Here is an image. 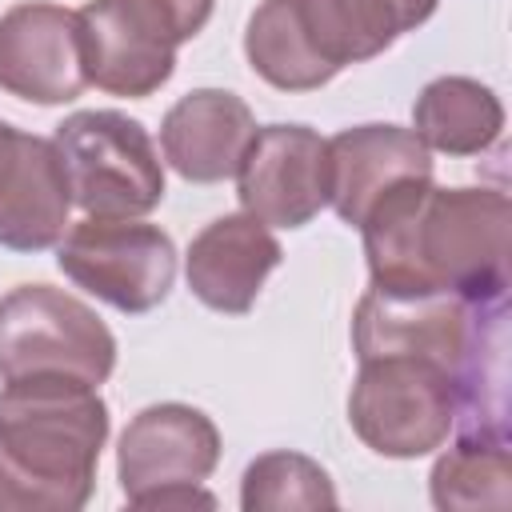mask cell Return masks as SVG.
I'll return each mask as SVG.
<instances>
[{
	"label": "cell",
	"instance_id": "cell-1",
	"mask_svg": "<svg viewBox=\"0 0 512 512\" xmlns=\"http://www.w3.org/2000/svg\"><path fill=\"white\" fill-rule=\"evenodd\" d=\"M372 288L404 296H508L512 204L500 188H440L432 176L392 184L360 220Z\"/></svg>",
	"mask_w": 512,
	"mask_h": 512
},
{
	"label": "cell",
	"instance_id": "cell-2",
	"mask_svg": "<svg viewBox=\"0 0 512 512\" xmlns=\"http://www.w3.org/2000/svg\"><path fill=\"white\" fill-rule=\"evenodd\" d=\"M100 388L32 376L0 388V512H76L92 500L108 440Z\"/></svg>",
	"mask_w": 512,
	"mask_h": 512
},
{
	"label": "cell",
	"instance_id": "cell-3",
	"mask_svg": "<svg viewBox=\"0 0 512 512\" xmlns=\"http://www.w3.org/2000/svg\"><path fill=\"white\" fill-rule=\"evenodd\" d=\"M440 0H260L244 28L252 72L280 92L324 88L420 28Z\"/></svg>",
	"mask_w": 512,
	"mask_h": 512
},
{
	"label": "cell",
	"instance_id": "cell-4",
	"mask_svg": "<svg viewBox=\"0 0 512 512\" xmlns=\"http://www.w3.org/2000/svg\"><path fill=\"white\" fill-rule=\"evenodd\" d=\"M348 424L376 456H428L460 424V376L412 352L364 356L348 392Z\"/></svg>",
	"mask_w": 512,
	"mask_h": 512
},
{
	"label": "cell",
	"instance_id": "cell-5",
	"mask_svg": "<svg viewBox=\"0 0 512 512\" xmlns=\"http://www.w3.org/2000/svg\"><path fill=\"white\" fill-rule=\"evenodd\" d=\"M116 368V336L80 296L16 284L0 296V380L64 376L100 388Z\"/></svg>",
	"mask_w": 512,
	"mask_h": 512
},
{
	"label": "cell",
	"instance_id": "cell-6",
	"mask_svg": "<svg viewBox=\"0 0 512 512\" xmlns=\"http://www.w3.org/2000/svg\"><path fill=\"white\" fill-rule=\"evenodd\" d=\"M52 144L84 216L128 220L160 208L164 164L140 120L116 108H84L56 124Z\"/></svg>",
	"mask_w": 512,
	"mask_h": 512
},
{
	"label": "cell",
	"instance_id": "cell-7",
	"mask_svg": "<svg viewBox=\"0 0 512 512\" xmlns=\"http://www.w3.org/2000/svg\"><path fill=\"white\" fill-rule=\"evenodd\" d=\"M220 464V428L192 404L140 408L116 444V476L132 508H216L204 480Z\"/></svg>",
	"mask_w": 512,
	"mask_h": 512
},
{
	"label": "cell",
	"instance_id": "cell-8",
	"mask_svg": "<svg viewBox=\"0 0 512 512\" xmlns=\"http://www.w3.org/2000/svg\"><path fill=\"white\" fill-rule=\"evenodd\" d=\"M56 268L116 312L140 316L168 300L176 284V244L140 216H84L56 244Z\"/></svg>",
	"mask_w": 512,
	"mask_h": 512
},
{
	"label": "cell",
	"instance_id": "cell-9",
	"mask_svg": "<svg viewBox=\"0 0 512 512\" xmlns=\"http://www.w3.org/2000/svg\"><path fill=\"white\" fill-rule=\"evenodd\" d=\"M76 16L88 84L144 100L172 80L184 36L160 0H88Z\"/></svg>",
	"mask_w": 512,
	"mask_h": 512
},
{
	"label": "cell",
	"instance_id": "cell-10",
	"mask_svg": "<svg viewBox=\"0 0 512 512\" xmlns=\"http://www.w3.org/2000/svg\"><path fill=\"white\" fill-rule=\"evenodd\" d=\"M236 196L268 228H304L328 208V140L308 124L256 128L236 168Z\"/></svg>",
	"mask_w": 512,
	"mask_h": 512
},
{
	"label": "cell",
	"instance_id": "cell-11",
	"mask_svg": "<svg viewBox=\"0 0 512 512\" xmlns=\"http://www.w3.org/2000/svg\"><path fill=\"white\" fill-rule=\"evenodd\" d=\"M0 88L40 108L72 104L88 88L80 16L48 0L12 4L0 16Z\"/></svg>",
	"mask_w": 512,
	"mask_h": 512
},
{
	"label": "cell",
	"instance_id": "cell-12",
	"mask_svg": "<svg viewBox=\"0 0 512 512\" xmlns=\"http://www.w3.org/2000/svg\"><path fill=\"white\" fill-rule=\"evenodd\" d=\"M72 188L52 140L0 120V248L48 252L64 240Z\"/></svg>",
	"mask_w": 512,
	"mask_h": 512
},
{
	"label": "cell",
	"instance_id": "cell-13",
	"mask_svg": "<svg viewBox=\"0 0 512 512\" xmlns=\"http://www.w3.org/2000/svg\"><path fill=\"white\" fill-rule=\"evenodd\" d=\"M280 260L284 248L268 224L248 212H228L192 236L184 252V276L204 308L244 316L256 304L264 280L280 268Z\"/></svg>",
	"mask_w": 512,
	"mask_h": 512
},
{
	"label": "cell",
	"instance_id": "cell-14",
	"mask_svg": "<svg viewBox=\"0 0 512 512\" xmlns=\"http://www.w3.org/2000/svg\"><path fill=\"white\" fill-rule=\"evenodd\" d=\"M256 136L252 108L228 88H192L160 120V152L176 176L220 184L236 176Z\"/></svg>",
	"mask_w": 512,
	"mask_h": 512
},
{
	"label": "cell",
	"instance_id": "cell-15",
	"mask_svg": "<svg viewBox=\"0 0 512 512\" xmlns=\"http://www.w3.org/2000/svg\"><path fill=\"white\" fill-rule=\"evenodd\" d=\"M432 176V152L412 128L356 124L328 140V204L352 228L400 180Z\"/></svg>",
	"mask_w": 512,
	"mask_h": 512
},
{
	"label": "cell",
	"instance_id": "cell-16",
	"mask_svg": "<svg viewBox=\"0 0 512 512\" xmlns=\"http://www.w3.org/2000/svg\"><path fill=\"white\" fill-rule=\"evenodd\" d=\"M412 132L428 152L480 156L504 132V104L472 76H436L412 104Z\"/></svg>",
	"mask_w": 512,
	"mask_h": 512
},
{
	"label": "cell",
	"instance_id": "cell-17",
	"mask_svg": "<svg viewBox=\"0 0 512 512\" xmlns=\"http://www.w3.org/2000/svg\"><path fill=\"white\" fill-rule=\"evenodd\" d=\"M428 496L440 512L508 508L512 504L508 428H464L460 440L432 464Z\"/></svg>",
	"mask_w": 512,
	"mask_h": 512
},
{
	"label": "cell",
	"instance_id": "cell-18",
	"mask_svg": "<svg viewBox=\"0 0 512 512\" xmlns=\"http://www.w3.org/2000/svg\"><path fill=\"white\" fill-rule=\"evenodd\" d=\"M336 504L340 496L324 464L292 448L256 456L240 476L244 512H292V508L316 512V508H336Z\"/></svg>",
	"mask_w": 512,
	"mask_h": 512
},
{
	"label": "cell",
	"instance_id": "cell-19",
	"mask_svg": "<svg viewBox=\"0 0 512 512\" xmlns=\"http://www.w3.org/2000/svg\"><path fill=\"white\" fill-rule=\"evenodd\" d=\"M160 4L172 12V20H176V28H180L184 40L200 36L204 24H208V16H212V8H216V0H160Z\"/></svg>",
	"mask_w": 512,
	"mask_h": 512
}]
</instances>
